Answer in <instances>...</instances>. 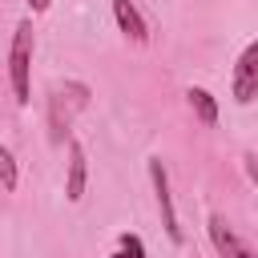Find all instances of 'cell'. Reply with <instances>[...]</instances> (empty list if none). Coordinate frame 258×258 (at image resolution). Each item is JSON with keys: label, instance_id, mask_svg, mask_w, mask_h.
<instances>
[{"label": "cell", "instance_id": "obj_1", "mask_svg": "<svg viewBox=\"0 0 258 258\" xmlns=\"http://www.w3.org/2000/svg\"><path fill=\"white\" fill-rule=\"evenodd\" d=\"M32 20H20L16 32H12V48H8V85H12V97L16 105H28L32 101Z\"/></svg>", "mask_w": 258, "mask_h": 258}, {"label": "cell", "instance_id": "obj_2", "mask_svg": "<svg viewBox=\"0 0 258 258\" xmlns=\"http://www.w3.org/2000/svg\"><path fill=\"white\" fill-rule=\"evenodd\" d=\"M149 181H153V198H157V210H161V226L169 234V242H185L181 234V222H177V210H173V194H169V173L161 165V157H149Z\"/></svg>", "mask_w": 258, "mask_h": 258}, {"label": "cell", "instance_id": "obj_3", "mask_svg": "<svg viewBox=\"0 0 258 258\" xmlns=\"http://www.w3.org/2000/svg\"><path fill=\"white\" fill-rule=\"evenodd\" d=\"M230 93L238 105H250L258 101V40H250L238 60H234V77H230Z\"/></svg>", "mask_w": 258, "mask_h": 258}, {"label": "cell", "instance_id": "obj_4", "mask_svg": "<svg viewBox=\"0 0 258 258\" xmlns=\"http://www.w3.org/2000/svg\"><path fill=\"white\" fill-rule=\"evenodd\" d=\"M85 101H89V89H85V85H64V93H60V89L52 93V105H48V121H52V137H56V141L69 133L73 109H81Z\"/></svg>", "mask_w": 258, "mask_h": 258}, {"label": "cell", "instance_id": "obj_5", "mask_svg": "<svg viewBox=\"0 0 258 258\" xmlns=\"http://www.w3.org/2000/svg\"><path fill=\"white\" fill-rule=\"evenodd\" d=\"M206 230H210V242H214L218 258H258V250H254V246H246V242L230 230V222H226L222 214H210Z\"/></svg>", "mask_w": 258, "mask_h": 258}, {"label": "cell", "instance_id": "obj_6", "mask_svg": "<svg viewBox=\"0 0 258 258\" xmlns=\"http://www.w3.org/2000/svg\"><path fill=\"white\" fill-rule=\"evenodd\" d=\"M85 185H89V157H85V145L69 137V177H64V198H69V202H81V198H85Z\"/></svg>", "mask_w": 258, "mask_h": 258}, {"label": "cell", "instance_id": "obj_7", "mask_svg": "<svg viewBox=\"0 0 258 258\" xmlns=\"http://www.w3.org/2000/svg\"><path fill=\"white\" fill-rule=\"evenodd\" d=\"M113 20H117V28H121L133 44H145V40H149V24H145L141 12L133 8V0H113Z\"/></svg>", "mask_w": 258, "mask_h": 258}, {"label": "cell", "instance_id": "obj_8", "mask_svg": "<svg viewBox=\"0 0 258 258\" xmlns=\"http://www.w3.org/2000/svg\"><path fill=\"white\" fill-rule=\"evenodd\" d=\"M185 101H189V109L198 113V121H202V125H218V101H214V93H210V89H189V93H185Z\"/></svg>", "mask_w": 258, "mask_h": 258}, {"label": "cell", "instance_id": "obj_9", "mask_svg": "<svg viewBox=\"0 0 258 258\" xmlns=\"http://www.w3.org/2000/svg\"><path fill=\"white\" fill-rule=\"evenodd\" d=\"M20 185V169H16V157H12V149L8 145H0V189H16Z\"/></svg>", "mask_w": 258, "mask_h": 258}, {"label": "cell", "instance_id": "obj_10", "mask_svg": "<svg viewBox=\"0 0 258 258\" xmlns=\"http://www.w3.org/2000/svg\"><path fill=\"white\" fill-rule=\"evenodd\" d=\"M109 258H145V246H141L137 234H121V238H117V250H113Z\"/></svg>", "mask_w": 258, "mask_h": 258}, {"label": "cell", "instance_id": "obj_11", "mask_svg": "<svg viewBox=\"0 0 258 258\" xmlns=\"http://www.w3.org/2000/svg\"><path fill=\"white\" fill-rule=\"evenodd\" d=\"M246 173H250V181L258 185V153H246Z\"/></svg>", "mask_w": 258, "mask_h": 258}, {"label": "cell", "instance_id": "obj_12", "mask_svg": "<svg viewBox=\"0 0 258 258\" xmlns=\"http://www.w3.org/2000/svg\"><path fill=\"white\" fill-rule=\"evenodd\" d=\"M48 4H52V0H28V8H32V12H44Z\"/></svg>", "mask_w": 258, "mask_h": 258}]
</instances>
